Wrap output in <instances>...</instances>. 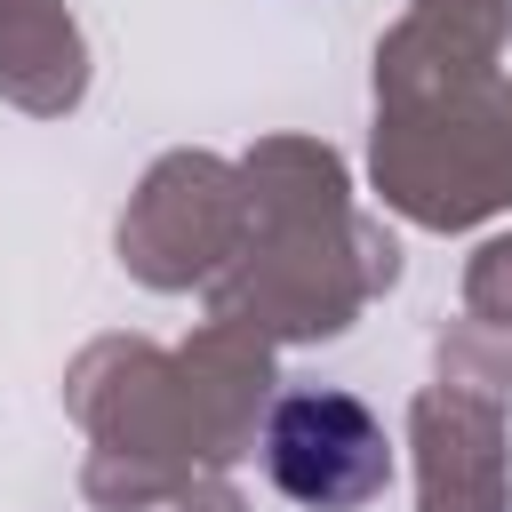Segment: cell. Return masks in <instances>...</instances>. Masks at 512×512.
<instances>
[{
	"label": "cell",
	"instance_id": "1",
	"mask_svg": "<svg viewBox=\"0 0 512 512\" xmlns=\"http://www.w3.org/2000/svg\"><path fill=\"white\" fill-rule=\"evenodd\" d=\"M264 464L280 496L312 512H360L392 480V440L352 392H288L264 424Z\"/></svg>",
	"mask_w": 512,
	"mask_h": 512
}]
</instances>
